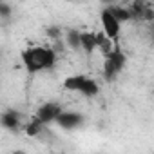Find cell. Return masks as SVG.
Segmentation results:
<instances>
[{"label": "cell", "mask_w": 154, "mask_h": 154, "mask_svg": "<svg viewBox=\"0 0 154 154\" xmlns=\"http://www.w3.org/2000/svg\"><path fill=\"white\" fill-rule=\"evenodd\" d=\"M0 58H2V49H0Z\"/></svg>", "instance_id": "2e32d148"}, {"label": "cell", "mask_w": 154, "mask_h": 154, "mask_svg": "<svg viewBox=\"0 0 154 154\" xmlns=\"http://www.w3.org/2000/svg\"><path fill=\"white\" fill-rule=\"evenodd\" d=\"M80 49H84L87 54H93L98 45H96V33L93 31H80Z\"/></svg>", "instance_id": "ba28073f"}, {"label": "cell", "mask_w": 154, "mask_h": 154, "mask_svg": "<svg viewBox=\"0 0 154 154\" xmlns=\"http://www.w3.org/2000/svg\"><path fill=\"white\" fill-rule=\"evenodd\" d=\"M62 111H63V107H62L58 102H45V103H42V105L38 107V111H36V114H35V120L45 127V125H49V123H54Z\"/></svg>", "instance_id": "277c9868"}, {"label": "cell", "mask_w": 154, "mask_h": 154, "mask_svg": "<svg viewBox=\"0 0 154 154\" xmlns=\"http://www.w3.org/2000/svg\"><path fill=\"white\" fill-rule=\"evenodd\" d=\"M100 20H102V27H103V35L111 40V42H116L118 40V36H120V27H122V24L107 11V8L105 9H102V13H100Z\"/></svg>", "instance_id": "5b68a950"}, {"label": "cell", "mask_w": 154, "mask_h": 154, "mask_svg": "<svg viewBox=\"0 0 154 154\" xmlns=\"http://www.w3.org/2000/svg\"><path fill=\"white\" fill-rule=\"evenodd\" d=\"M65 40L71 49H80V31L78 29H69L65 35Z\"/></svg>", "instance_id": "8fae6325"}, {"label": "cell", "mask_w": 154, "mask_h": 154, "mask_svg": "<svg viewBox=\"0 0 154 154\" xmlns=\"http://www.w3.org/2000/svg\"><path fill=\"white\" fill-rule=\"evenodd\" d=\"M13 154H26V152H24V150H15Z\"/></svg>", "instance_id": "9a60e30c"}, {"label": "cell", "mask_w": 154, "mask_h": 154, "mask_svg": "<svg viewBox=\"0 0 154 154\" xmlns=\"http://www.w3.org/2000/svg\"><path fill=\"white\" fill-rule=\"evenodd\" d=\"M11 15V8H9V4H4V2H0V17H9Z\"/></svg>", "instance_id": "4fadbf2b"}, {"label": "cell", "mask_w": 154, "mask_h": 154, "mask_svg": "<svg viewBox=\"0 0 154 154\" xmlns=\"http://www.w3.org/2000/svg\"><path fill=\"white\" fill-rule=\"evenodd\" d=\"M107 11L122 24V22H129L132 17H131V13H129V9L127 8H123V6H109L107 8Z\"/></svg>", "instance_id": "9c48e42d"}, {"label": "cell", "mask_w": 154, "mask_h": 154, "mask_svg": "<svg viewBox=\"0 0 154 154\" xmlns=\"http://www.w3.org/2000/svg\"><path fill=\"white\" fill-rule=\"evenodd\" d=\"M96 45H98V49H102L103 51V54H109L111 51H112V42L103 35V33H96Z\"/></svg>", "instance_id": "30bf717a"}, {"label": "cell", "mask_w": 154, "mask_h": 154, "mask_svg": "<svg viewBox=\"0 0 154 154\" xmlns=\"http://www.w3.org/2000/svg\"><path fill=\"white\" fill-rule=\"evenodd\" d=\"M20 56H22V63L29 74L53 69L56 63V53L53 49L42 47V45H31L26 51H22Z\"/></svg>", "instance_id": "6da1fadb"}, {"label": "cell", "mask_w": 154, "mask_h": 154, "mask_svg": "<svg viewBox=\"0 0 154 154\" xmlns=\"http://www.w3.org/2000/svg\"><path fill=\"white\" fill-rule=\"evenodd\" d=\"M82 122H84V116H82L80 112H74V111H62L54 123H58L62 129L71 131V129L80 127V125H82Z\"/></svg>", "instance_id": "8992f818"}, {"label": "cell", "mask_w": 154, "mask_h": 154, "mask_svg": "<svg viewBox=\"0 0 154 154\" xmlns=\"http://www.w3.org/2000/svg\"><path fill=\"white\" fill-rule=\"evenodd\" d=\"M125 63H127L125 53L118 45H114L112 51L109 54H105V62H103V76H105V80L107 82L114 80L116 76L122 72V69L125 67Z\"/></svg>", "instance_id": "3957f363"}, {"label": "cell", "mask_w": 154, "mask_h": 154, "mask_svg": "<svg viewBox=\"0 0 154 154\" xmlns=\"http://www.w3.org/2000/svg\"><path fill=\"white\" fill-rule=\"evenodd\" d=\"M63 87L67 91L82 93L87 98H93V96H96L100 93L98 84L93 78H89L87 74H72V76H67V78L63 80Z\"/></svg>", "instance_id": "7a4b0ae2"}, {"label": "cell", "mask_w": 154, "mask_h": 154, "mask_svg": "<svg viewBox=\"0 0 154 154\" xmlns=\"http://www.w3.org/2000/svg\"><path fill=\"white\" fill-rule=\"evenodd\" d=\"M42 129H44V125L38 123V122L33 118V120L26 125V134H27V136H38V134L42 132Z\"/></svg>", "instance_id": "7c38bea8"}, {"label": "cell", "mask_w": 154, "mask_h": 154, "mask_svg": "<svg viewBox=\"0 0 154 154\" xmlns=\"http://www.w3.org/2000/svg\"><path fill=\"white\" fill-rule=\"evenodd\" d=\"M22 123V114L17 109H8L0 114V125L8 131H17Z\"/></svg>", "instance_id": "52a82bcc"}, {"label": "cell", "mask_w": 154, "mask_h": 154, "mask_svg": "<svg viewBox=\"0 0 154 154\" xmlns=\"http://www.w3.org/2000/svg\"><path fill=\"white\" fill-rule=\"evenodd\" d=\"M47 33H49L51 36H58V35H60V31H58V27H51V29H49Z\"/></svg>", "instance_id": "5bb4252c"}]
</instances>
